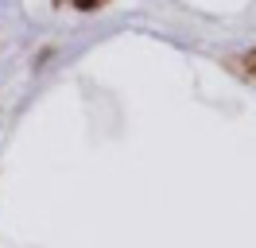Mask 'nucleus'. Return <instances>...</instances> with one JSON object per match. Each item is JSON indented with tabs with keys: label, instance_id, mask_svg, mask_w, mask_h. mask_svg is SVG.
<instances>
[{
	"label": "nucleus",
	"instance_id": "nucleus-1",
	"mask_svg": "<svg viewBox=\"0 0 256 248\" xmlns=\"http://www.w3.org/2000/svg\"><path fill=\"white\" fill-rule=\"evenodd\" d=\"M233 66H237L240 74H248V78H256V50H244V54H237V58H229Z\"/></svg>",
	"mask_w": 256,
	"mask_h": 248
},
{
	"label": "nucleus",
	"instance_id": "nucleus-2",
	"mask_svg": "<svg viewBox=\"0 0 256 248\" xmlns=\"http://www.w3.org/2000/svg\"><path fill=\"white\" fill-rule=\"evenodd\" d=\"M74 4H78L82 12H94V8H101V4H105V0H74Z\"/></svg>",
	"mask_w": 256,
	"mask_h": 248
}]
</instances>
